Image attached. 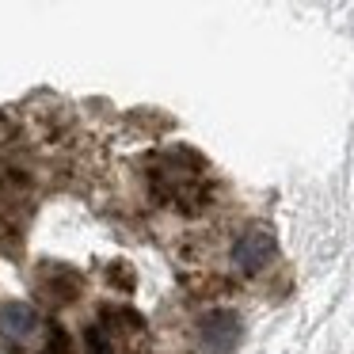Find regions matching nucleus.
Here are the masks:
<instances>
[{
  "instance_id": "obj_3",
  "label": "nucleus",
  "mask_w": 354,
  "mask_h": 354,
  "mask_svg": "<svg viewBox=\"0 0 354 354\" xmlns=\"http://www.w3.org/2000/svg\"><path fill=\"white\" fill-rule=\"evenodd\" d=\"M274 252H278L274 232H270L267 225H252V229L236 240V248H232V263H236L244 274H259V270L274 259Z\"/></svg>"
},
{
  "instance_id": "obj_2",
  "label": "nucleus",
  "mask_w": 354,
  "mask_h": 354,
  "mask_svg": "<svg viewBox=\"0 0 354 354\" xmlns=\"http://www.w3.org/2000/svg\"><path fill=\"white\" fill-rule=\"evenodd\" d=\"M84 339L92 354H153L149 324L133 308H103Z\"/></svg>"
},
{
  "instance_id": "obj_5",
  "label": "nucleus",
  "mask_w": 354,
  "mask_h": 354,
  "mask_svg": "<svg viewBox=\"0 0 354 354\" xmlns=\"http://www.w3.org/2000/svg\"><path fill=\"white\" fill-rule=\"evenodd\" d=\"M80 286H84V274L65 267V263H46V267L39 270V293L50 305H69V301H77Z\"/></svg>"
},
{
  "instance_id": "obj_6",
  "label": "nucleus",
  "mask_w": 354,
  "mask_h": 354,
  "mask_svg": "<svg viewBox=\"0 0 354 354\" xmlns=\"http://www.w3.org/2000/svg\"><path fill=\"white\" fill-rule=\"evenodd\" d=\"M202 343L214 354H229L240 343V316L229 308H217V313L202 316Z\"/></svg>"
},
{
  "instance_id": "obj_1",
  "label": "nucleus",
  "mask_w": 354,
  "mask_h": 354,
  "mask_svg": "<svg viewBox=\"0 0 354 354\" xmlns=\"http://www.w3.org/2000/svg\"><path fill=\"white\" fill-rule=\"evenodd\" d=\"M149 191L160 202L176 206L179 214H202L214 198V183H209V168L198 153L191 149H168V153L153 156L149 164Z\"/></svg>"
},
{
  "instance_id": "obj_4",
  "label": "nucleus",
  "mask_w": 354,
  "mask_h": 354,
  "mask_svg": "<svg viewBox=\"0 0 354 354\" xmlns=\"http://www.w3.org/2000/svg\"><path fill=\"white\" fill-rule=\"evenodd\" d=\"M39 331V313L24 301H8L0 305V351H19L27 339Z\"/></svg>"
}]
</instances>
